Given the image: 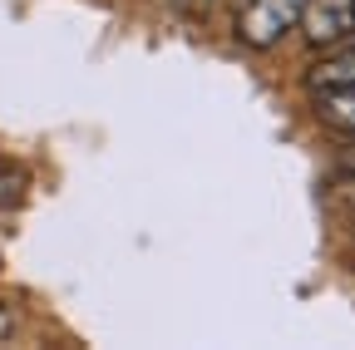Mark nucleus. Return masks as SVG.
Wrapping results in <instances>:
<instances>
[{"mask_svg":"<svg viewBox=\"0 0 355 350\" xmlns=\"http://www.w3.org/2000/svg\"><path fill=\"white\" fill-rule=\"evenodd\" d=\"M198 6H212V0H198Z\"/></svg>","mask_w":355,"mask_h":350,"instance_id":"423d86ee","label":"nucleus"},{"mask_svg":"<svg viewBox=\"0 0 355 350\" xmlns=\"http://www.w3.org/2000/svg\"><path fill=\"white\" fill-rule=\"evenodd\" d=\"M301 20L311 45H336V40L355 35V0H311Z\"/></svg>","mask_w":355,"mask_h":350,"instance_id":"f03ea898","label":"nucleus"},{"mask_svg":"<svg viewBox=\"0 0 355 350\" xmlns=\"http://www.w3.org/2000/svg\"><path fill=\"white\" fill-rule=\"evenodd\" d=\"M336 84H355V45L331 50L326 60H316V69H311V89H336Z\"/></svg>","mask_w":355,"mask_h":350,"instance_id":"20e7f679","label":"nucleus"},{"mask_svg":"<svg viewBox=\"0 0 355 350\" xmlns=\"http://www.w3.org/2000/svg\"><path fill=\"white\" fill-rule=\"evenodd\" d=\"M311 0H247L237 10V40L247 50H277L282 40L301 25Z\"/></svg>","mask_w":355,"mask_h":350,"instance_id":"f257e3e1","label":"nucleus"},{"mask_svg":"<svg viewBox=\"0 0 355 350\" xmlns=\"http://www.w3.org/2000/svg\"><path fill=\"white\" fill-rule=\"evenodd\" d=\"M316 119L336 134L355 139V84H336V89H316Z\"/></svg>","mask_w":355,"mask_h":350,"instance_id":"7ed1b4c3","label":"nucleus"},{"mask_svg":"<svg viewBox=\"0 0 355 350\" xmlns=\"http://www.w3.org/2000/svg\"><path fill=\"white\" fill-rule=\"evenodd\" d=\"M340 173H345V178H355V148H350V153L340 158Z\"/></svg>","mask_w":355,"mask_h":350,"instance_id":"39448f33","label":"nucleus"}]
</instances>
